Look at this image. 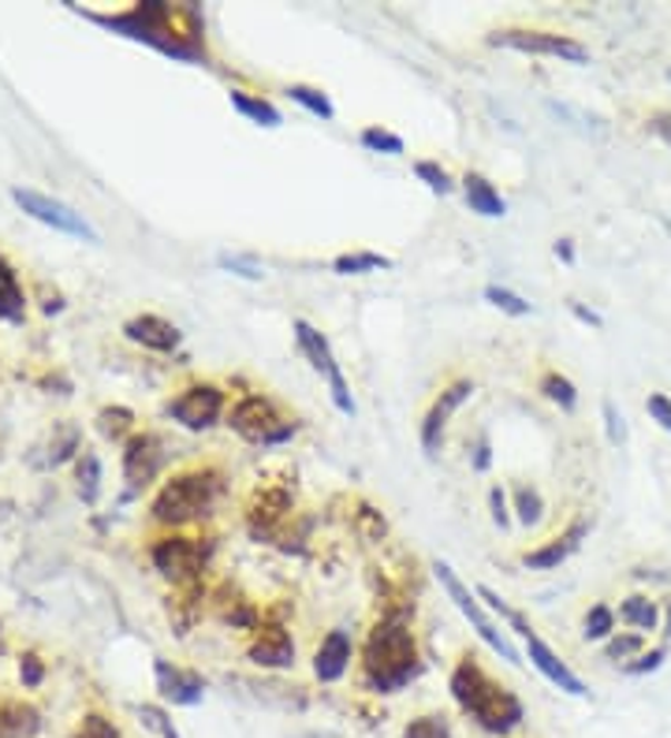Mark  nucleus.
I'll return each instance as SVG.
<instances>
[{
	"mask_svg": "<svg viewBox=\"0 0 671 738\" xmlns=\"http://www.w3.org/2000/svg\"><path fill=\"white\" fill-rule=\"evenodd\" d=\"M333 269L339 276H362V273H377V269H392V258L373 250H355V254H339L333 262Z\"/></svg>",
	"mask_w": 671,
	"mask_h": 738,
	"instance_id": "393cba45",
	"label": "nucleus"
},
{
	"mask_svg": "<svg viewBox=\"0 0 671 738\" xmlns=\"http://www.w3.org/2000/svg\"><path fill=\"white\" fill-rule=\"evenodd\" d=\"M154 671H157V690L172 705H198L201 693H206V682H201V676H195V671L172 668L168 660H157Z\"/></svg>",
	"mask_w": 671,
	"mask_h": 738,
	"instance_id": "a211bd4d",
	"label": "nucleus"
},
{
	"mask_svg": "<svg viewBox=\"0 0 671 738\" xmlns=\"http://www.w3.org/2000/svg\"><path fill=\"white\" fill-rule=\"evenodd\" d=\"M471 395H474V381H455V384H447L441 395H436L433 406L425 411V419H422V447H425V455L441 452L447 419H452V414L460 411V406L471 400Z\"/></svg>",
	"mask_w": 671,
	"mask_h": 738,
	"instance_id": "f8f14e48",
	"label": "nucleus"
},
{
	"mask_svg": "<svg viewBox=\"0 0 671 738\" xmlns=\"http://www.w3.org/2000/svg\"><path fill=\"white\" fill-rule=\"evenodd\" d=\"M220 492H224L220 470H213V466L187 470V474H176L161 492H157L154 519L165 522V527H184V522L206 519L209 511L217 508Z\"/></svg>",
	"mask_w": 671,
	"mask_h": 738,
	"instance_id": "20e7f679",
	"label": "nucleus"
},
{
	"mask_svg": "<svg viewBox=\"0 0 671 738\" xmlns=\"http://www.w3.org/2000/svg\"><path fill=\"white\" fill-rule=\"evenodd\" d=\"M489 46L530 52V57H556L563 63H590V49L568 35H552V30H496L489 35Z\"/></svg>",
	"mask_w": 671,
	"mask_h": 738,
	"instance_id": "1a4fd4ad",
	"label": "nucleus"
},
{
	"mask_svg": "<svg viewBox=\"0 0 671 738\" xmlns=\"http://www.w3.org/2000/svg\"><path fill=\"white\" fill-rule=\"evenodd\" d=\"M452 698L489 735H511L522 724V701L507 687L489 679V671L477 665V657H463L452 671Z\"/></svg>",
	"mask_w": 671,
	"mask_h": 738,
	"instance_id": "7ed1b4c3",
	"label": "nucleus"
},
{
	"mask_svg": "<svg viewBox=\"0 0 671 738\" xmlns=\"http://www.w3.org/2000/svg\"><path fill=\"white\" fill-rule=\"evenodd\" d=\"M489 452H493V447H489V441H482V444H477V455H474V470H489V463H493V455H489Z\"/></svg>",
	"mask_w": 671,
	"mask_h": 738,
	"instance_id": "de8ad7c7",
	"label": "nucleus"
},
{
	"mask_svg": "<svg viewBox=\"0 0 671 738\" xmlns=\"http://www.w3.org/2000/svg\"><path fill=\"white\" fill-rule=\"evenodd\" d=\"M93 23L112 27L120 35L146 41V46L168 52L176 60H198L206 57L201 49V27L195 8H172V4H135L124 16H90Z\"/></svg>",
	"mask_w": 671,
	"mask_h": 738,
	"instance_id": "f257e3e1",
	"label": "nucleus"
},
{
	"mask_svg": "<svg viewBox=\"0 0 671 738\" xmlns=\"http://www.w3.org/2000/svg\"><path fill=\"white\" fill-rule=\"evenodd\" d=\"M201 563H206V552H201V544L190 538H168V541L154 544V567L172 582L195 579V574L201 571Z\"/></svg>",
	"mask_w": 671,
	"mask_h": 738,
	"instance_id": "4468645a",
	"label": "nucleus"
},
{
	"mask_svg": "<svg viewBox=\"0 0 671 738\" xmlns=\"http://www.w3.org/2000/svg\"><path fill=\"white\" fill-rule=\"evenodd\" d=\"M556 258H563L568 265L574 262V246H571V239H560V243H556Z\"/></svg>",
	"mask_w": 671,
	"mask_h": 738,
	"instance_id": "09e8293b",
	"label": "nucleus"
},
{
	"mask_svg": "<svg viewBox=\"0 0 671 738\" xmlns=\"http://www.w3.org/2000/svg\"><path fill=\"white\" fill-rule=\"evenodd\" d=\"M217 265H220V269L243 276V281H265V269L254 258H231V254H220Z\"/></svg>",
	"mask_w": 671,
	"mask_h": 738,
	"instance_id": "c9c22d12",
	"label": "nucleus"
},
{
	"mask_svg": "<svg viewBox=\"0 0 671 738\" xmlns=\"http://www.w3.org/2000/svg\"><path fill=\"white\" fill-rule=\"evenodd\" d=\"M653 131L671 146V116H668V112H657V116H653Z\"/></svg>",
	"mask_w": 671,
	"mask_h": 738,
	"instance_id": "49530a36",
	"label": "nucleus"
},
{
	"mask_svg": "<svg viewBox=\"0 0 671 738\" xmlns=\"http://www.w3.org/2000/svg\"><path fill=\"white\" fill-rule=\"evenodd\" d=\"M463 195H466V206H471L477 217H493L496 220V217H504L507 213V201L500 198V190L477 173L463 176Z\"/></svg>",
	"mask_w": 671,
	"mask_h": 738,
	"instance_id": "aec40b11",
	"label": "nucleus"
},
{
	"mask_svg": "<svg viewBox=\"0 0 671 738\" xmlns=\"http://www.w3.org/2000/svg\"><path fill=\"white\" fill-rule=\"evenodd\" d=\"M98 422H101V433H105V436L120 441V436H124L127 430H131L135 414H131V411H124V406H116V411H101V414H98Z\"/></svg>",
	"mask_w": 671,
	"mask_h": 738,
	"instance_id": "f704fd0d",
	"label": "nucleus"
},
{
	"mask_svg": "<svg viewBox=\"0 0 671 738\" xmlns=\"http://www.w3.org/2000/svg\"><path fill=\"white\" fill-rule=\"evenodd\" d=\"M645 411H649V419H653V422L660 425V430H668V433H671V400H668L664 392H653V395H649V400H645Z\"/></svg>",
	"mask_w": 671,
	"mask_h": 738,
	"instance_id": "e433bc0d",
	"label": "nucleus"
},
{
	"mask_svg": "<svg viewBox=\"0 0 671 738\" xmlns=\"http://www.w3.org/2000/svg\"><path fill=\"white\" fill-rule=\"evenodd\" d=\"M358 142L369 149V154H388V157H399L403 149V138L396 131H385V127H366V131L358 135Z\"/></svg>",
	"mask_w": 671,
	"mask_h": 738,
	"instance_id": "c756f323",
	"label": "nucleus"
},
{
	"mask_svg": "<svg viewBox=\"0 0 671 738\" xmlns=\"http://www.w3.org/2000/svg\"><path fill=\"white\" fill-rule=\"evenodd\" d=\"M161 466H165V444H161V436L142 433V436H131V441H127L124 478H127V485H131V492L146 489L149 481L161 474Z\"/></svg>",
	"mask_w": 671,
	"mask_h": 738,
	"instance_id": "ddd939ff",
	"label": "nucleus"
},
{
	"mask_svg": "<svg viewBox=\"0 0 671 738\" xmlns=\"http://www.w3.org/2000/svg\"><path fill=\"white\" fill-rule=\"evenodd\" d=\"M422 671L418 646L399 616L381 619L362 649V687L369 693H399Z\"/></svg>",
	"mask_w": 671,
	"mask_h": 738,
	"instance_id": "f03ea898",
	"label": "nucleus"
},
{
	"mask_svg": "<svg viewBox=\"0 0 671 738\" xmlns=\"http://www.w3.org/2000/svg\"><path fill=\"white\" fill-rule=\"evenodd\" d=\"M127 340H135V344H142L149 351H176L179 347V328L172 321L157 317V314H142V317H131L124 325Z\"/></svg>",
	"mask_w": 671,
	"mask_h": 738,
	"instance_id": "6ab92c4d",
	"label": "nucleus"
},
{
	"mask_svg": "<svg viewBox=\"0 0 671 738\" xmlns=\"http://www.w3.org/2000/svg\"><path fill=\"white\" fill-rule=\"evenodd\" d=\"M228 98H231V109H236L239 116H247V120H254V124H262V127H280L284 124V116L273 101L254 98V94H247V90H231Z\"/></svg>",
	"mask_w": 671,
	"mask_h": 738,
	"instance_id": "5701e85b",
	"label": "nucleus"
},
{
	"mask_svg": "<svg viewBox=\"0 0 671 738\" xmlns=\"http://www.w3.org/2000/svg\"><path fill=\"white\" fill-rule=\"evenodd\" d=\"M98 489H101V463H98V455L82 452V459H79V492H82V500L93 504V500H98Z\"/></svg>",
	"mask_w": 671,
	"mask_h": 738,
	"instance_id": "473e14b6",
	"label": "nucleus"
},
{
	"mask_svg": "<svg viewBox=\"0 0 671 738\" xmlns=\"http://www.w3.org/2000/svg\"><path fill=\"white\" fill-rule=\"evenodd\" d=\"M515 515L522 527H537L541 515H545V500L534 485H519L515 489Z\"/></svg>",
	"mask_w": 671,
	"mask_h": 738,
	"instance_id": "cd10ccee",
	"label": "nucleus"
},
{
	"mask_svg": "<svg viewBox=\"0 0 671 738\" xmlns=\"http://www.w3.org/2000/svg\"><path fill=\"white\" fill-rule=\"evenodd\" d=\"M485 298H489V303H493L496 309H504V314H511V317H526V314H534V306H530L522 295L507 292V287L489 284V287H485Z\"/></svg>",
	"mask_w": 671,
	"mask_h": 738,
	"instance_id": "2f4dec72",
	"label": "nucleus"
},
{
	"mask_svg": "<svg viewBox=\"0 0 671 738\" xmlns=\"http://www.w3.org/2000/svg\"><path fill=\"white\" fill-rule=\"evenodd\" d=\"M477 597H485L489 601V608H493V612H500L511 623V630H519V638H522V646H526V652H530V665H534L541 676H545L552 687H560L563 693H571V698H582L585 693V682L574 676V671L563 665L560 660V652L549 646L545 638L537 634L534 627L526 623V619H522V612H515V608H511L504 597L500 593H493L489 590V586H482V590H477Z\"/></svg>",
	"mask_w": 671,
	"mask_h": 738,
	"instance_id": "39448f33",
	"label": "nucleus"
},
{
	"mask_svg": "<svg viewBox=\"0 0 671 738\" xmlns=\"http://www.w3.org/2000/svg\"><path fill=\"white\" fill-rule=\"evenodd\" d=\"M601 411H604V430H609V441L612 444H626V425H623V414L615 411V403L604 400Z\"/></svg>",
	"mask_w": 671,
	"mask_h": 738,
	"instance_id": "4c0bfd02",
	"label": "nucleus"
},
{
	"mask_svg": "<svg viewBox=\"0 0 671 738\" xmlns=\"http://www.w3.org/2000/svg\"><path fill=\"white\" fill-rule=\"evenodd\" d=\"M620 619H623V623H631L638 634H645V630H657V623H660L657 601H649V597H642V593L626 597L623 608H620Z\"/></svg>",
	"mask_w": 671,
	"mask_h": 738,
	"instance_id": "b1692460",
	"label": "nucleus"
},
{
	"mask_svg": "<svg viewBox=\"0 0 671 738\" xmlns=\"http://www.w3.org/2000/svg\"><path fill=\"white\" fill-rule=\"evenodd\" d=\"M585 533H590V527H585L582 519H574L568 530L560 533V538H552L545 549H534L522 555V563L530 567V571H556V567L568 560V555L579 552V544L585 541Z\"/></svg>",
	"mask_w": 671,
	"mask_h": 738,
	"instance_id": "2eb2a0df",
	"label": "nucleus"
},
{
	"mask_svg": "<svg viewBox=\"0 0 671 738\" xmlns=\"http://www.w3.org/2000/svg\"><path fill=\"white\" fill-rule=\"evenodd\" d=\"M12 198H16L19 209L30 213V217L41 220V224H49V228H57V232H63V235H75V239H87V243H98V239H101V235L93 232V224L82 217V213H75L71 206H63V201H57V198L41 195V190L16 187Z\"/></svg>",
	"mask_w": 671,
	"mask_h": 738,
	"instance_id": "9d476101",
	"label": "nucleus"
},
{
	"mask_svg": "<svg viewBox=\"0 0 671 738\" xmlns=\"http://www.w3.org/2000/svg\"><path fill=\"white\" fill-rule=\"evenodd\" d=\"M79 738H124L109 720H101V716H87L79 727Z\"/></svg>",
	"mask_w": 671,
	"mask_h": 738,
	"instance_id": "ea45409f",
	"label": "nucleus"
},
{
	"mask_svg": "<svg viewBox=\"0 0 671 738\" xmlns=\"http://www.w3.org/2000/svg\"><path fill=\"white\" fill-rule=\"evenodd\" d=\"M668 638H671V604H668Z\"/></svg>",
	"mask_w": 671,
	"mask_h": 738,
	"instance_id": "8fccbe9b",
	"label": "nucleus"
},
{
	"mask_svg": "<svg viewBox=\"0 0 671 738\" xmlns=\"http://www.w3.org/2000/svg\"><path fill=\"white\" fill-rule=\"evenodd\" d=\"M433 571H436V582L444 586L447 601H452V604L460 608V612H463V616H466V619H471V623H474L477 638H482L485 646L496 652V657H504L507 665H522V660H519V652H515V646H511L504 630H496V623H493V619L485 616V608H482V601H477V593H471V586H466V582L460 579V574H455L452 567H447V563H441V560L433 563Z\"/></svg>",
	"mask_w": 671,
	"mask_h": 738,
	"instance_id": "0eeeda50",
	"label": "nucleus"
},
{
	"mask_svg": "<svg viewBox=\"0 0 671 738\" xmlns=\"http://www.w3.org/2000/svg\"><path fill=\"white\" fill-rule=\"evenodd\" d=\"M351 634L347 630H328L325 641L314 652V676L322 682H339L351 668Z\"/></svg>",
	"mask_w": 671,
	"mask_h": 738,
	"instance_id": "dca6fc26",
	"label": "nucleus"
},
{
	"mask_svg": "<svg viewBox=\"0 0 671 738\" xmlns=\"http://www.w3.org/2000/svg\"><path fill=\"white\" fill-rule=\"evenodd\" d=\"M19 671H23V682H27V687H38L41 676H46V671H41V665H38V657H23V665H19Z\"/></svg>",
	"mask_w": 671,
	"mask_h": 738,
	"instance_id": "c03bdc74",
	"label": "nucleus"
},
{
	"mask_svg": "<svg viewBox=\"0 0 671 738\" xmlns=\"http://www.w3.org/2000/svg\"><path fill=\"white\" fill-rule=\"evenodd\" d=\"M414 176H418L433 195H447V190H452V176H447L436 160H418V165H414Z\"/></svg>",
	"mask_w": 671,
	"mask_h": 738,
	"instance_id": "72a5a7b5",
	"label": "nucleus"
},
{
	"mask_svg": "<svg viewBox=\"0 0 671 738\" xmlns=\"http://www.w3.org/2000/svg\"><path fill=\"white\" fill-rule=\"evenodd\" d=\"M571 309H574V317L585 321V325H593V328H601V325H604L601 314H593V309H585L582 303H571Z\"/></svg>",
	"mask_w": 671,
	"mask_h": 738,
	"instance_id": "a18cd8bd",
	"label": "nucleus"
},
{
	"mask_svg": "<svg viewBox=\"0 0 671 738\" xmlns=\"http://www.w3.org/2000/svg\"><path fill=\"white\" fill-rule=\"evenodd\" d=\"M664 657H668V649L642 652V657H638L634 665H626V671H631V676H645V671H657L660 665H664Z\"/></svg>",
	"mask_w": 671,
	"mask_h": 738,
	"instance_id": "37998d69",
	"label": "nucleus"
},
{
	"mask_svg": "<svg viewBox=\"0 0 671 738\" xmlns=\"http://www.w3.org/2000/svg\"><path fill=\"white\" fill-rule=\"evenodd\" d=\"M228 425L243 436V441L262 444V447L284 444V441H292L295 436V422H287L284 414L276 411V403L262 392L243 395V400L231 406Z\"/></svg>",
	"mask_w": 671,
	"mask_h": 738,
	"instance_id": "423d86ee",
	"label": "nucleus"
},
{
	"mask_svg": "<svg viewBox=\"0 0 671 738\" xmlns=\"http://www.w3.org/2000/svg\"><path fill=\"white\" fill-rule=\"evenodd\" d=\"M287 98L303 105L306 112L322 116V120H333V116H336L333 101H328V94L317 90V87H303V82H292V87H287Z\"/></svg>",
	"mask_w": 671,
	"mask_h": 738,
	"instance_id": "a878e982",
	"label": "nucleus"
},
{
	"mask_svg": "<svg viewBox=\"0 0 671 738\" xmlns=\"http://www.w3.org/2000/svg\"><path fill=\"white\" fill-rule=\"evenodd\" d=\"M642 649V634H623V638H609V646H604V657L609 660H623L631 657V652Z\"/></svg>",
	"mask_w": 671,
	"mask_h": 738,
	"instance_id": "58836bf2",
	"label": "nucleus"
},
{
	"mask_svg": "<svg viewBox=\"0 0 671 738\" xmlns=\"http://www.w3.org/2000/svg\"><path fill=\"white\" fill-rule=\"evenodd\" d=\"M489 508H493V522H496V527H500V530H507V527H511V511H507L504 489H500V485L489 489Z\"/></svg>",
	"mask_w": 671,
	"mask_h": 738,
	"instance_id": "a19ab883",
	"label": "nucleus"
},
{
	"mask_svg": "<svg viewBox=\"0 0 671 738\" xmlns=\"http://www.w3.org/2000/svg\"><path fill=\"white\" fill-rule=\"evenodd\" d=\"M38 731V712L19 701H0V738H30Z\"/></svg>",
	"mask_w": 671,
	"mask_h": 738,
	"instance_id": "4be33fe9",
	"label": "nucleus"
},
{
	"mask_svg": "<svg viewBox=\"0 0 671 738\" xmlns=\"http://www.w3.org/2000/svg\"><path fill=\"white\" fill-rule=\"evenodd\" d=\"M23 314H27L23 287H19L16 269L8 265L4 254H0V321H12V325H19Z\"/></svg>",
	"mask_w": 671,
	"mask_h": 738,
	"instance_id": "412c9836",
	"label": "nucleus"
},
{
	"mask_svg": "<svg viewBox=\"0 0 671 738\" xmlns=\"http://www.w3.org/2000/svg\"><path fill=\"white\" fill-rule=\"evenodd\" d=\"M668 82H671V71H668Z\"/></svg>",
	"mask_w": 671,
	"mask_h": 738,
	"instance_id": "3c124183",
	"label": "nucleus"
},
{
	"mask_svg": "<svg viewBox=\"0 0 671 738\" xmlns=\"http://www.w3.org/2000/svg\"><path fill=\"white\" fill-rule=\"evenodd\" d=\"M250 660L258 668H292L295 665V641L280 623H269L258 630L250 646Z\"/></svg>",
	"mask_w": 671,
	"mask_h": 738,
	"instance_id": "f3484780",
	"label": "nucleus"
},
{
	"mask_svg": "<svg viewBox=\"0 0 671 738\" xmlns=\"http://www.w3.org/2000/svg\"><path fill=\"white\" fill-rule=\"evenodd\" d=\"M168 414H172L184 430L201 433V430H209V425L220 422L224 392L217 388V384H190V388H184L172 403H168Z\"/></svg>",
	"mask_w": 671,
	"mask_h": 738,
	"instance_id": "9b49d317",
	"label": "nucleus"
},
{
	"mask_svg": "<svg viewBox=\"0 0 671 738\" xmlns=\"http://www.w3.org/2000/svg\"><path fill=\"white\" fill-rule=\"evenodd\" d=\"M403 738H455V735L444 716L430 712V716H414V720L403 727Z\"/></svg>",
	"mask_w": 671,
	"mask_h": 738,
	"instance_id": "7c9ffc66",
	"label": "nucleus"
},
{
	"mask_svg": "<svg viewBox=\"0 0 671 738\" xmlns=\"http://www.w3.org/2000/svg\"><path fill=\"white\" fill-rule=\"evenodd\" d=\"M292 328H295V344H298V351H303V355L310 358V366L328 381V392H333L336 411H339V414H347V419H351V414H355V400H351L347 377H344V370H339V362H336V355H333V347H328V340H325L322 333H317L310 321H303V317H298Z\"/></svg>",
	"mask_w": 671,
	"mask_h": 738,
	"instance_id": "6e6552de",
	"label": "nucleus"
},
{
	"mask_svg": "<svg viewBox=\"0 0 671 738\" xmlns=\"http://www.w3.org/2000/svg\"><path fill=\"white\" fill-rule=\"evenodd\" d=\"M612 630H615V612L609 604H593L590 612H585V623H582L585 641H609Z\"/></svg>",
	"mask_w": 671,
	"mask_h": 738,
	"instance_id": "c85d7f7f",
	"label": "nucleus"
},
{
	"mask_svg": "<svg viewBox=\"0 0 671 738\" xmlns=\"http://www.w3.org/2000/svg\"><path fill=\"white\" fill-rule=\"evenodd\" d=\"M541 395L552 403H560L563 411H574V403H579V392H574V384L563 377V373L549 370L545 377H541Z\"/></svg>",
	"mask_w": 671,
	"mask_h": 738,
	"instance_id": "bb28decb",
	"label": "nucleus"
},
{
	"mask_svg": "<svg viewBox=\"0 0 671 738\" xmlns=\"http://www.w3.org/2000/svg\"><path fill=\"white\" fill-rule=\"evenodd\" d=\"M142 716H146V724L154 727V731L161 735V738H179L176 727H172V720H168L161 709H154V705H142Z\"/></svg>",
	"mask_w": 671,
	"mask_h": 738,
	"instance_id": "79ce46f5",
	"label": "nucleus"
}]
</instances>
